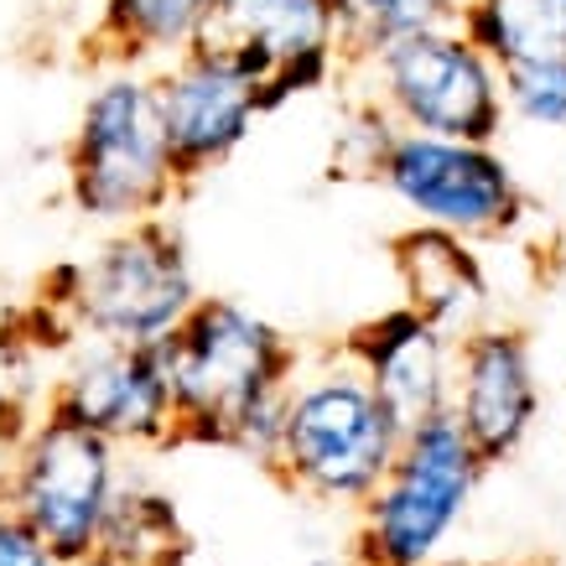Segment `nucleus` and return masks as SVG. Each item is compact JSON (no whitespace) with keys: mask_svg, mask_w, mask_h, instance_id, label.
I'll list each match as a JSON object with an SVG mask.
<instances>
[{"mask_svg":"<svg viewBox=\"0 0 566 566\" xmlns=\"http://www.w3.org/2000/svg\"><path fill=\"white\" fill-rule=\"evenodd\" d=\"M172 395L177 447H223L265 473L281 442V411L302 369V348L234 296H198L156 344Z\"/></svg>","mask_w":566,"mask_h":566,"instance_id":"obj_1","label":"nucleus"},{"mask_svg":"<svg viewBox=\"0 0 566 566\" xmlns=\"http://www.w3.org/2000/svg\"><path fill=\"white\" fill-rule=\"evenodd\" d=\"M400 437L406 431L390 421L364 375L338 354V344H327L312 369L307 359L296 369L281 411V442L265 473L286 494H302L312 504L359 510L390 473Z\"/></svg>","mask_w":566,"mask_h":566,"instance_id":"obj_2","label":"nucleus"},{"mask_svg":"<svg viewBox=\"0 0 566 566\" xmlns=\"http://www.w3.org/2000/svg\"><path fill=\"white\" fill-rule=\"evenodd\" d=\"M36 302L57 312L73 338L151 348L192 312L198 281L177 223L140 219L115 229L88 260L42 275Z\"/></svg>","mask_w":566,"mask_h":566,"instance_id":"obj_3","label":"nucleus"},{"mask_svg":"<svg viewBox=\"0 0 566 566\" xmlns=\"http://www.w3.org/2000/svg\"><path fill=\"white\" fill-rule=\"evenodd\" d=\"M63 172L73 208L94 223L125 229L140 219H167V208L182 203L151 78L109 73L88 94L63 146Z\"/></svg>","mask_w":566,"mask_h":566,"instance_id":"obj_4","label":"nucleus"},{"mask_svg":"<svg viewBox=\"0 0 566 566\" xmlns=\"http://www.w3.org/2000/svg\"><path fill=\"white\" fill-rule=\"evenodd\" d=\"M483 458L468 447L452 416L400 437L390 473L364 499L354 525V566H437L452 531L463 525L468 504L483 483Z\"/></svg>","mask_w":566,"mask_h":566,"instance_id":"obj_5","label":"nucleus"},{"mask_svg":"<svg viewBox=\"0 0 566 566\" xmlns=\"http://www.w3.org/2000/svg\"><path fill=\"white\" fill-rule=\"evenodd\" d=\"M120 489V447H109L104 437L73 427L69 416L42 406L36 427L27 431L17 452L0 504L69 566L88 551H99L104 520H109V504Z\"/></svg>","mask_w":566,"mask_h":566,"instance_id":"obj_6","label":"nucleus"},{"mask_svg":"<svg viewBox=\"0 0 566 566\" xmlns=\"http://www.w3.org/2000/svg\"><path fill=\"white\" fill-rule=\"evenodd\" d=\"M364 78H369L364 94L406 136L458 140V146H494L499 130H504L499 69L458 27L452 32H427V36H416V42H400Z\"/></svg>","mask_w":566,"mask_h":566,"instance_id":"obj_7","label":"nucleus"},{"mask_svg":"<svg viewBox=\"0 0 566 566\" xmlns=\"http://www.w3.org/2000/svg\"><path fill=\"white\" fill-rule=\"evenodd\" d=\"M379 188L395 192L416 223L447 229L458 240H510L525 223V188L494 146H458L431 136H395Z\"/></svg>","mask_w":566,"mask_h":566,"instance_id":"obj_8","label":"nucleus"},{"mask_svg":"<svg viewBox=\"0 0 566 566\" xmlns=\"http://www.w3.org/2000/svg\"><path fill=\"white\" fill-rule=\"evenodd\" d=\"M192 48L219 52L250 73L265 115L338 78L327 0H213Z\"/></svg>","mask_w":566,"mask_h":566,"instance_id":"obj_9","label":"nucleus"},{"mask_svg":"<svg viewBox=\"0 0 566 566\" xmlns=\"http://www.w3.org/2000/svg\"><path fill=\"white\" fill-rule=\"evenodd\" d=\"M151 88L161 136H167V151H172L177 198H192L229 156L240 151L244 136L255 130V120H265L260 84L208 48L177 52L172 63L151 78Z\"/></svg>","mask_w":566,"mask_h":566,"instance_id":"obj_10","label":"nucleus"},{"mask_svg":"<svg viewBox=\"0 0 566 566\" xmlns=\"http://www.w3.org/2000/svg\"><path fill=\"white\" fill-rule=\"evenodd\" d=\"M483 468L510 463L541 421V375L525 327H473L452 344V406Z\"/></svg>","mask_w":566,"mask_h":566,"instance_id":"obj_11","label":"nucleus"},{"mask_svg":"<svg viewBox=\"0 0 566 566\" xmlns=\"http://www.w3.org/2000/svg\"><path fill=\"white\" fill-rule=\"evenodd\" d=\"M48 411L94 431L109 447H177L172 395L151 348L88 344V354L57 369L48 385Z\"/></svg>","mask_w":566,"mask_h":566,"instance_id":"obj_12","label":"nucleus"},{"mask_svg":"<svg viewBox=\"0 0 566 566\" xmlns=\"http://www.w3.org/2000/svg\"><path fill=\"white\" fill-rule=\"evenodd\" d=\"M338 354L359 369L400 431L427 427L452 406V338L406 302L354 323L338 338Z\"/></svg>","mask_w":566,"mask_h":566,"instance_id":"obj_13","label":"nucleus"},{"mask_svg":"<svg viewBox=\"0 0 566 566\" xmlns=\"http://www.w3.org/2000/svg\"><path fill=\"white\" fill-rule=\"evenodd\" d=\"M390 271L400 281L406 307L421 312L442 338H468L473 327H483V307H489V271L473 255V244L431 229V223H406L390 240Z\"/></svg>","mask_w":566,"mask_h":566,"instance_id":"obj_14","label":"nucleus"},{"mask_svg":"<svg viewBox=\"0 0 566 566\" xmlns=\"http://www.w3.org/2000/svg\"><path fill=\"white\" fill-rule=\"evenodd\" d=\"M213 0H99L73 63L84 73H136L151 57L172 63L203 32Z\"/></svg>","mask_w":566,"mask_h":566,"instance_id":"obj_15","label":"nucleus"},{"mask_svg":"<svg viewBox=\"0 0 566 566\" xmlns=\"http://www.w3.org/2000/svg\"><path fill=\"white\" fill-rule=\"evenodd\" d=\"M48 333H57L69 344L73 333L63 327V317L42 302H27V307H6L0 312V494H6V479L17 468V452L27 442V431L36 427L42 416V400H48L52 375L42 369V354H48Z\"/></svg>","mask_w":566,"mask_h":566,"instance_id":"obj_16","label":"nucleus"},{"mask_svg":"<svg viewBox=\"0 0 566 566\" xmlns=\"http://www.w3.org/2000/svg\"><path fill=\"white\" fill-rule=\"evenodd\" d=\"M333 6V63L338 78H364L385 52L427 32H452L463 0H327Z\"/></svg>","mask_w":566,"mask_h":566,"instance_id":"obj_17","label":"nucleus"},{"mask_svg":"<svg viewBox=\"0 0 566 566\" xmlns=\"http://www.w3.org/2000/svg\"><path fill=\"white\" fill-rule=\"evenodd\" d=\"M458 32L494 63L566 69V0H463Z\"/></svg>","mask_w":566,"mask_h":566,"instance_id":"obj_18","label":"nucleus"},{"mask_svg":"<svg viewBox=\"0 0 566 566\" xmlns=\"http://www.w3.org/2000/svg\"><path fill=\"white\" fill-rule=\"evenodd\" d=\"M99 551L125 566H188L192 535L167 494H156L146 483H125L109 504Z\"/></svg>","mask_w":566,"mask_h":566,"instance_id":"obj_19","label":"nucleus"},{"mask_svg":"<svg viewBox=\"0 0 566 566\" xmlns=\"http://www.w3.org/2000/svg\"><path fill=\"white\" fill-rule=\"evenodd\" d=\"M395 136H400V125L369 94H354L338 115V130H333L327 177L333 182H379V167H385Z\"/></svg>","mask_w":566,"mask_h":566,"instance_id":"obj_20","label":"nucleus"},{"mask_svg":"<svg viewBox=\"0 0 566 566\" xmlns=\"http://www.w3.org/2000/svg\"><path fill=\"white\" fill-rule=\"evenodd\" d=\"M499 94H504V115L566 130V69H546V63L499 69Z\"/></svg>","mask_w":566,"mask_h":566,"instance_id":"obj_21","label":"nucleus"},{"mask_svg":"<svg viewBox=\"0 0 566 566\" xmlns=\"http://www.w3.org/2000/svg\"><path fill=\"white\" fill-rule=\"evenodd\" d=\"M0 566H63V562L0 504Z\"/></svg>","mask_w":566,"mask_h":566,"instance_id":"obj_22","label":"nucleus"},{"mask_svg":"<svg viewBox=\"0 0 566 566\" xmlns=\"http://www.w3.org/2000/svg\"><path fill=\"white\" fill-rule=\"evenodd\" d=\"M69 566H125V562H115V556H104V551H88V556H78V562H69Z\"/></svg>","mask_w":566,"mask_h":566,"instance_id":"obj_23","label":"nucleus"},{"mask_svg":"<svg viewBox=\"0 0 566 566\" xmlns=\"http://www.w3.org/2000/svg\"><path fill=\"white\" fill-rule=\"evenodd\" d=\"M499 566H556V562H499Z\"/></svg>","mask_w":566,"mask_h":566,"instance_id":"obj_24","label":"nucleus"}]
</instances>
